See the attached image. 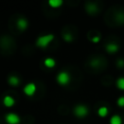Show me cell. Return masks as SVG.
Wrapping results in <instances>:
<instances>
[{
    "label": "cell",
    "instance_id": "obj_1",
    "mask_svg": "<svg viewBox=\"0 0 124 124\" xmlns=\"http://www.w3.org/2000/svg\"><path fill=\"white\" fill-rule=\"evenodd\" d=\"M54 36L52 34H47V35H44V36H41L37 39L36 41V46H39V47H42V48H45L48 46V44L53 40Z\"/></svg>",
    "mask_w": 124,
    "mask_h": 124
},
{
    "label": "cell",
    "instance_id": "obj_2",
    "mask_svg": "<svg viewBox=\"0 0 124 124\" xmlns=\"http://www.w3.org/2000/svg\"><path fill=\"white\" fill-rule=\"evenodd\" d=\"M88 108L84 105H78L74 108V113L78 118H83L88 114Z\"/></svg>",
    "mask_w": 124,
    "mask_h": 124
},
{
    "label": "cell",
    "instance_id": "obj_3",
    "mask_svg": "<svg viewBox=\"0 0 124 124\" xmlns=\"http://www.w3.org/2000/svg\"><path fill=\"white\" fill-rule=\"evenodd\" d=\"M56 80L61 85H67L71 80V77L67 72H60L56 77Z\"/></svg>",
    "mask_w": 124,
    "mask_h": 124
},
{
    "label": "cell",
    "instance_id": "obj_4",
    "mask_svg": "<svg viewBox=\"0 0 124 124\" xmlns=\"http://www.w3.org/2000/svg\"><path fill=\"white\" fill-rule=\"evenodd\" d=\"M5 120L8 124H19V122H20L19 116L14 112L7 113L5 116Z\"/></svg>",
    "mask_w": 124,
    "mask_h": 124
},
{
    "label": "cell",
    "instance_id": "obj_5",
    "mask_svg": "<svg viewBox=\"0 0 124 124\" xmlns=\"http://www.w3.org/2000/svg\"><path fill=\"white\" fill-rule=\"evenodd\" d=\"M23 92L25 93V95L27 96H33L34 93L36 92V85L33 82H30L28 84H26L23 87Z\"/></svg>",
    "mask_w": 124,
    "mask_h": 124
},
{
    "label": "cell",
    "instance_id": "obj_6",
    "mask_svg": "<svg viewBox=\"0 0 124 124\" xmlns=\"http://www.w3.org/2000/svg\"><path fill=\"white\" fill-rule=\"evenodd\" d=\"M16 26H17V28H18L19 30L24 31V30L27 28V26H28V21H27L25 18L20 17V18H18L17 21H16Z\"/></svg>",
    "mask_w": 124,
    "mask_h": 124
},
{
    "label": "cell",
    "instance_id": "obj_7",
    "mask_svg": "<svg viewBox=\"0 0 124 124\" xmlns=\"http://www.w3.org/2000/svg\"><path fill=\"white\" fill-rule=\"evenodd\" d=\"M119 49V46L115 43H108L106 45V50L109 53H114Z\"/></svg>",
    "mask_w": 124,
    "mask_h": 124
},
{
    "label": "cell",
    "instance_id": "obj_8",
    "mask_svg": "<svg viewBox=\"0 0 124 124\" xmlns=\"http://www.w3.org/2000/svg\"><path fill=\"white\" fill-rule=\"evenodd\" d=\"M3 104H4L6 107H8V108L13 107V106L15 105V99H14L13 97L9 96V95H6V96L4 97V99H3Z\"/></svg>",
    "mask_w": 124,
    "mask_h": 124
},
{
    "label": "cell",
    "instance_id": "obj_9",
    "mask_svg": "<svg viewBox=\"0 0 124 124\" xmlns=\"http://www.w3.org/2000/svg\"><path fill=\"white\" fill-rule=\"evenodd\" d=\"M8 82H9L12 86H17V85L20 83V80H19V78H18L17 77H16V76H11V77H9V78H8Z\"/></svg>",
    "mask_w": 124,
    "mask_h": 124
},
{
    "label": "cell",
    "instance_id": "obj_10",
    "mask_svg": "<svg viewBox=\"0 0 124 124\" xmlns=\"http://www.w3.org/2000/svg\"><path fill=\"white\" fill-rule=\"evenodd\" d=\"M109 124H122V118L118 114H114L110 117Z\"/></svg>",
    "mask_w": 124,
    "mask_h": 124
},
{
    "label": "cell",
    "instance_id": "obj_11",
    "mask_svg": "<svg viewBox=\"0 0 124 124\" xmlns=\"http://www.w3.org/2000/svg\"><path fill=\"white\" fill-rule=\"evenodd\" d=\"M108 113V108L107 107H100L98 108V114L101 116V117H106Z\"/></svg>",
    "mask_w": 124,
    "mask_h": 124
},
{
    "label": "cell",
    "instance_id": "obj_12",
    "mask_svg": "<svg viewBox=\"0 0 124 124\" xmlns=\"http://www.w3.org/2000/svg\"><path fill=\"white\" fill-rule=\"evenodd\" d=\"M48 4L52 8H58V7H60L63 4V1L62 0H49Z\"/></svg>",
    "mask_w": 124,
    "mask_h": 124
},
{
    "label": "cell",
    "instance_id": "obj_13",
    "mask_svg": "<svg viewBox=\"0 0 124 124\" xmlns=\"http://www.w3.org/2000/svg\"><path fill=\"white\" fill-rule=\"evenodd\" d=\"M44 63H45V65H46V67H48V68H52V67L55 66V61H54V59H52V58H46L45 61H44Z\"/></svg>",
    "mask_w": 124,
    "mask_h": 124
},
{
    "label": "cell",
    "instance_id": "obj_14",
    "mask_svg": "<svg viewBox=\"0 0 124 124\" xmlns=\"http://www.w3.org/2000/svg\"><path fill=\"white\" fill-rule=\"evenodd\" d=\"M116 85L119 89L121 90H124V77H120L117 78L116 80Z\"/></svg>",
    "mask_w": 124,
    "mask_h": 124
},
{
    "label": "cell",
    "instance_id": "obj_15",
    "mask_svg": "<svg viewBox=\"0 0 124 124\" xmlns=\"http://www.w3.org/2000/svg\"><path fill=\"white\" fill-rule=\"evenodd\" d=\"M86 10L89 12V13H95V12H97L98 11V9H97V6L95 5V4H88L87 5V8H86Z\"/></svg>",
    "mask_w": 124,
    "mask_h": 124
},
{
    "label": "cell",
    "instance_id": "obj_16",
    "mask_svg": "<svg viewBox=\"0 0 124 124\" xmlns=\"http://www.w3.org/2000/svg\"><path fill=\"white\" fill-rule=\"evenodd\" d=\"M117 105L119 107H124V96H121L117 99Z\"/></svg>",
    "mask_w": 124,
    "mask_h": 124
},
{
    "label": "cell",
    "instance_id": "obj_17",
    "mask_svg": "<svg viewBox=\"0 0 124 124\" xmlns=\"http://www.w3.org/2000/svg\"><path fill=\"white\" fill-rule=\"evenodd\" d=\"M99 64H100V60H99V59H93V60L90 62V65H91V66H94V67H95V66H98Z\"/></svg>",
    "mask_w": 124,
    "mask_h": 124
},
{
    "label": "cell",
    "instance_id": "obj_18",
    "mask_svg": "<svg viewBox=\"0 0 124 124\" xmlns=\"http://www.w3.org/2000/svg\"><path fill=\"white\" fill-rule=\"evenodd\" d=\"M64 39H65V41H67V42H71V41L73 40V37H72L70 34H65V35H64Z\"/></svg>",
    "mask_w": 124,
    "mask_h": 124
},
{
    "label": "cell",
    "instance_id": "obj_19",
    "mask_svg": "<svg viewBox=\"0 0 124 124\" xmlns=\"http://www.w3.org/2000/svg\"><path fill=\"white\" fill-rule=\"evenodd\" d=\"M117 66L120 68H123L124 67V59H118L117 60Z\"/></svg>",
    "mask_w": 124,
    "mask_h": 124
},
{
    "label": "cell",
    "instance_id": "obj_20",
    "mask_svg": "<svg viewBox=\"0 0 124 124\" xmlns=\"http://www.w3.org/2000/svg\"><path fill=\"white\" fill-rule=\"evenodd\" d=\"M91 41H92L93 43H97V42H99V41H100V36H95V37H93V38L91 39Z\"/></svg>",
    "mask_w": 124,
    "mask_h": 124
}]
</instances>
